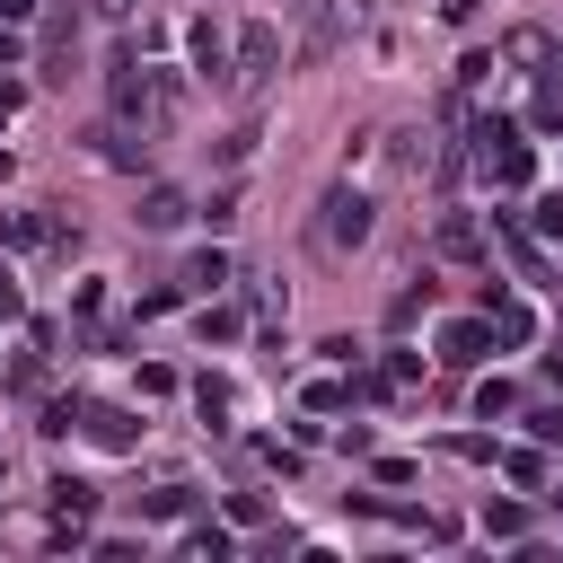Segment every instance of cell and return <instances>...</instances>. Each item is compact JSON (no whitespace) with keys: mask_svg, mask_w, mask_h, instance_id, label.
<instances>
[{"mask_svg":"<svg viewBox=\"0 0 563 563\" xmlns=\"http://www.w3.org/2000/svg\"><path fill=\"white\" fill-rule=\"evenodd\" d=\"M273 70H282V26L273 18H246L229 35V88H264Z\"/></svg>","mask_w":563,"mask_h":563,"instance_id":"2","label":"cell"},{"mask_svg":"<svg viewBox=\"0 0 563 563\" xmlns=\"http://www.w3.org/2000/svg\"><path fill=\"white\" fill-rule=\"evenodd\" d=\"M484 537L519 545V537H528V510H519V501H484Z\"/></svg>","mask_w":563,"mask_h":563,"instance_id":"16","label":"cell"},{"mask_svg":"<svg viewBox=\"0 0 563 563\" xmlns=\"http://www.w3.org/2000/svg\"><path fill=\"white\" fill-rule=\"evenodd\" d=\"M484 79H493V53H466V62H457V97H466V88H484Z\"/></svg>","mask_w":563,"mask_h":563,"instance_id":"28","label":"cell"},{"mask_svg":"<svg viewBox=\"0 0 563 563\" xmlns=\"http://www.w3.org/2000/svg\"><path fill=\"white\" fill-rule=\"evenodd\" d=\"M422 308H431V282H422V290H396V308H387V325H396V334H405V325H413V317H422Z\"/></svg>","mask_w":563,"mask_h":563,"instance_id":"25","label":"cell"},{"mask_svg":"<svg viewBox=\"0 0 563 563\" xmlns=\"http://www.w3.org/2000/svg\"><path fill=\"white\" fill-rule=\"evenodd\" d=\"M79 413H88V396H53L35 431H44V440H62V431H79Z\"/></svg>","mask_w":563,"mask_h":563,"instance_id":"19","label":"cell"},{"mask_svg":"<svg viewBox=\"0 0 563 563\" xmlns=\"http://www.w3.org/2000/svg\"><path fill=\"white\" fill-rule=\"evenodd\" d=\"M194 413L220 431V422H229V387H220V378H194Z\"/></svg>","mask_w":563,"mask_h":563,"instance_id":"21","label":"cell"},{"mask_svg":"<svg viewBox=\"0 0 563 563\" xmlns=\"http://www.w3.org/2000/svg\"><path fill=\"white\" fill-rule=\"evenodd\" d=\"M97 18H106V26H132V18H141V0H97Z\"/></svg>","mask_w":563,"mask_h":563,"instance_id":"32","label":"cell"},{"mask_svg":"<svg viewBox=\"0 0 563 563\" xmlns=\"http://www.w3.org/2000/svg\"><path fill=\"white\" fill-rule=\"evenodd\" d=\"M510 413H519V387L510 378H484L475 387V422H510Z\"/></svg>","mask_w":563,"mask_h":563,"instance_id":"14","label":"cell"},{"mask_svg":"<svg viewBox=\"0 0 563 563\" xmlns=\"http://www.w3.org/2000/svg\"><path fill=\"white\" fill-rule=\"evenodd\" d=\"M176 290H185V299H220V290H229V255H220V246H194V255L176 264Z\"/></svg>","mask_w":563,"mask_h":563,"instance_id":"6","label":"cell"},{"mask_svg":"<svg viewBox=\"0 0 563 563\" xmlns=\"http://www.w3.org/2000/svg\"><path fill=\"white\" fill-rule=\"evenodd\" d=\"M554 501H563V493H554Z\"/></svg>","mask_w":563,"mask_h":563,"instance_id":"37","label":"cell"},{"mask_svg":"<svg viewBox=\"0 0 563 563\" xmlns=\"http://www.w3.org/2000/svg\"><path fill=\"white\" fill-rule=\"evenodd\" d=\"M26 299H18V282H9V264H0V317H18Z\"/></svg>","mask_w":563,"mask_h":563,"instance_id":"33","label":"cell"},{"mask_svg":"<svg viewBox=\"0 0 563 563\" xmlns=\"http://www.w3.org/2000/svg\"><path fill=\"white\" fill-rule=\"evenodd\" d=\"M493 246H501V255H510V264H519L528 282H545V246H537V238H528V229H519L510 211H493Z\"/></svg>","mask_w":563,"mask_h":563,"instance_id":"9","label":"cell"},{"mask_svg":"<svg viewBox=\"0 0 563 563\" xmlns=\"http://www.w3.org/2000/svg\"><path fill=\"white\" fill-rule=\"evenodd\" d=\"M176 299H185V290H176V282H158V290H141V308H132V317H167Z\"/></svg>","mask_w":563,"mask_h":563,"instance_id":"30","label":"cell"},{"mask_svg":"<svg viewBox=\"0 0 563 563\" xmlns=\"http://www.w3.org/2000/svg\"><path fill=\"white\" fill-rule=\"evenodd\" d=\"M378 378H387V387H396V396H405V387H413V378H422V361H413V352H387V361H378Z\"/></svg>","mask_w":563,"mask_h":563,"instance_id":"26","label":"cell"},{"mask_svg":"<svg viewBox=\"0 0 563 563\" xmlns=\"http://www.w3.org/2000/svg\"><path fill=\"white\" fill-rule=\"evenodd\" d=\"M545 378H554V396H563V352H545Z\"/></svg>","mask_w":563,"mask_h":563,"instance_id":"35","label":"cell"},{"mask_svg":"<svg viewBox=\"0 0 563 563\" xmlns=\"http://www.w3.org/2000/svg\"><path fill=\"white\" fill-rule=\"evenodd\" d=\"M484 352H493V325H484V317H457V325H440V361H449V369H475Z\"/></svg>","mask_w":563,"mask_h":563,"instance_id":"8","label":"cell"},{"mask_svg":"<svg viewBox=\"0 0 563 563\" xmlns=\"http://www.w3.org/2000/svg\"><path fill=\"white\" fill-rule=\"evenodd\" d=\"M202 343H238V308H202Z\"/></svg>","mask_w":563,"mask_h":563,"instance_id":"27","label":"cell"},{"mask_svg":"<svg viewBox=\"0 0 563 563\" xmlns=\"http://www.w3.org/2000/svg\"><path fill=\"white\" fill-rule=\"evenodd\" d=\"M185 44H194V70H202L211 88H229V26H220V18H194Z\"/></svg>","mask_w":563,"mask_h":563,"instance_id":"5","label":"cell"},{"mask_svg":"<svg viewBox=\"0 0 563 563\" xmlns=\"http://www.w3.org/2000/svg\"><path fill=\"white\" fill-rule=\"evenodd\" d=\"M185 220H194V194H185V185H141L132 229H185Z\"/></svg>","mask_w":563,"mask_h":563,"instance_id":"4","label":"cell"},{"mask_svg":"<svg viewBox=\"0 0 563 563\" xmlns=\"http://www.w3.org/2000/svg\"><path fill=\"white\" fill-rule=\"evenodd\" d=\"M528 238H563V194H537L528 202Z\"/></svg>","mask_w":563,"mask_h":563,"instance_id":"22","label":"cell"},{"mask_svg":"<svg viewBox=\"0 0 563 563\" xmlns=\"http://www.w3.org/2000/svg\"><path fill=\"white\" fill-rule=\"evenodd\" d=\"M0 475H9V457H0Z\"/></svg>","mask_w":563,"mask_h":563,"instance_id":"36","label":"cell"},{"mask_svg":"<svg viewBox=\"0 0 563 563\" xmlns=\"http://www.w3.org/2000/svg\"><path fill=\"white\" fill-rule=\"evenodd\" d=\"M343 405H352L343 378H308V413H343Z\"/></svg>","mask_w":563,"mask_h":563,"instance_id":"23","label":"cell"},{"mask_svg":"<svg viewBox=\"0 0 563 563\" xmlns=\"http://www.w3.org/2000/svg\"><path fill=\"white\" fill-rule=\"evenodd\" d=\"M431 246H440L449 264H475V255H484V229H475L466 211H440V229H431Z\"/></svg>","mask_w":563,"mask_h":563,"instance_id":"11","label":"cell"},{"mask_svg":"<svg viewBox=\"0 0 563 563\" xmlns=\"http://www.w3.org/2000/svg\"><path fill=\"white\" fill-rule=\"evenodd\" d=\"M185 554H211V563H229L238 545H229V528H220V519H194V528H185Z\"/></svg>","mask_w":563,"mask_h":563,"instance_id":"17","label":"cell"},{"mask_svg":"<svg viewBox=\"0 0 563 563\" xmlns=\"http://www.w3.org/2000/svg\"><path fill=\"white\" fill-rule=\"evenodd\" d=\"M79 431H88L97 449H141V413H132V405H88Z\"/></svg>","mask_w":563,"mask_h":563,"instance_id":"7","label":"cell"},{"mask_svg":"<svg viewBox=\"0 0 563 563\" xmlns=\"http://www.w3.org/2000/svg\"><path fill=\"white\" fill-rule=\"evenodd\" d=\"M141 510H150V519H185V510H194V484H176V475H167V484H158Z\"/></svg>","mask_w":563,"mask_h":563,"instance_id":"20","label":"cell"},{"mask_svg":"<svg viewBox=\"0 0 563 563\" xmlns=\"http://www.w3.org/2000/svg\"><path fill=\"white\" fill-rule=\"evenodd\" d=\"M493 457H501V475H510L519 493H537V484H545V457H537V449H493Z\"/></svg>","mask_w":563,"mask_h":563,"instance_id":"15","label":"cell"},{"mask_svg":"<svg viewBox=\"0 0 563 563\" xmlns=\"http://www.w3.org/2000/svg\"><path fill=\"white\" fill-rule=\"evenodd\" d=\"M18 53H26V44H18V26H0V62H18Z\"/></svg>","mask_w":563,"mask_h":563,"instance_id":"34","label":"cell"},{"mask_svg":"<svg viewBox=\"0 0 563 563\" xmlns=\"http://www.w3.org/2000/svg\"><path fill=\"white\" fill-rule=\"evenodd\" d=\"M501 62H519V70H545V62H554V35H545V26H510V35H501Z\"/></svg>","mask_w":563,"mask_h":563,"instance_id":"13","label":"cell"},{"mask_svg":"<svg viewBox=\"0 0 563 563\" xmlns=\"http://www.w3.org/2000/svg\"><path fill=\"white\" fill-rule=\"evenodd\" d=\"M317 238H325L334 255L369 246V194H361V185H334V194L317 202Z\"/></svg>","mask_w":563,"mask_h":563,"instance_id":"3","label":"cell"},{"mask_svg":"<svg viewBox=\"0 0 563 563\" xmlns=\"http://www.w3.org/2000/svg\"><path fill=\"white\" fill-rule=\"evenodd\" d=\"M44 501H53V519H79V528L97 519V484H88V475H53Z\"/></svg>","mask_w":563,"mask_h":563,"instance_id":"12","label":"cell"},{"mask_svg":"<svg viewBox=\"0 0 563 563\" xmlns=\"http://www.w3.org/2000/svg\"><path fill=\"white\" fill-rule=\"evenodd\" d=\"M484 325H493L501 352H519V343L537 334V308H528V299H484Z\"/></svg>","mask_w":563,"mask_h":563,"instance_id":"10","label":"cell"},{"mask_svg":"<svg viewBox=\"0 0 563 563\" xmlns=\"http://www.w3.org/2000/svg\"><path fill=\"white\" fill-rule=\"evenodd\" d=\"M0 238H9V246H44L53 220H35V211H0Z\"/></svg>","mask_w":563,"mask_h":563,"instance_id":"18","label":"cell"},{"mask_svg":"<svg viewBox=\"0 0 563 563\" xmlns=\"http://www.w3.org/2000/svg\"><path fill=\"white\" fill-rule=\"evenodd\" d=\"M229 519L238 528H264V493H229Z\"/></svg>","mask_w":563,"mask_h":563,"instance_id":"31","label":"cell"},{"mask_svg":"<svg viewBox=\"0 0 563 563\" xmlns=\"http://www.w3.org/2000/svg\"><path fill=\"white\" fill-rule=\"evenodd\" d=\"M519 422H528V431H537V440H563V396H545V405H528V413H519Z\"/></svg>","mask_w":563,"mask_h":563,"instance_id":"24","label":"cell"},{"mask_svg":"<svg viewBox=\"0 0 563 563\" xmlns=\"http://www.w3.org/2000/svg\"><path fill=\"white\" fill-rule=\"evenodd\" d=\"M202 220H211V229H229V220H238V185H220V194L202 202Z\"/></svg>","mask_w":563,"mask_h":563,"instance_id":"29","label":"cell"},{"mask_svg":"<svg viewBox=\"0 0 563 563\" xmlns=\"http://www.w3.org/2000/svg\"><path fill=\"white\" fill-rule=\"evenodd\" d=\"M475 167H484V176H493L501 194H519V185L537 176V150L519 141V123H501V114H484V123H475Z\"/></svg>","mask_w":563,"mask_h":563,"instance_id":"1","label":"cell"}]
</instances>
